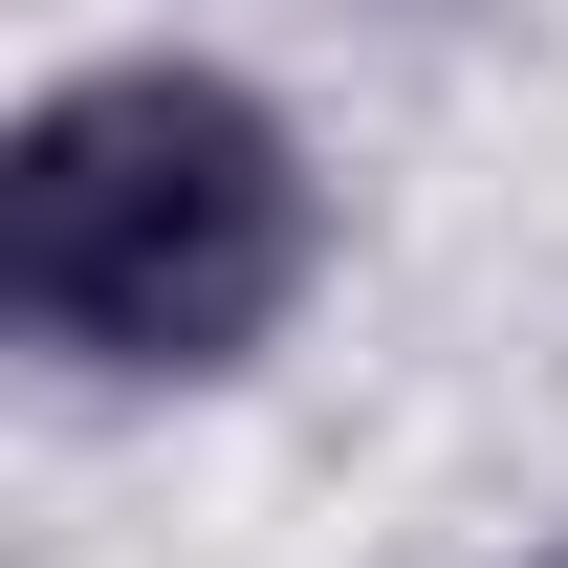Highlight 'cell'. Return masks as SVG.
Instances as JSON below:
<instances>
[{
    "instance_id": "1",
    "label": "cell",
    "mask_w": 568,
    "mask_h": 568,
    "mask_svg": "<svg viewBox=\"0 0 568 568\" xmlns=\"http://www.w3.org/2000/svg\"><path fill=\"white\" fill-rule=\"evenodd\" d=\"M306 263L328 197L241 67H67L0 132V306L88 372H241Z\"/></svg>"
},
{
    "instance_id": "2",
    "label": "cell",
    "mask_w": 568,
    "mask_h": 568,
    "mask_svg": "<svg viewBox=\"0 0 568 568\" xmlns=\"http://www.w3.org/2000/svg\"><path fill=\"white\" fill-rule=\"evenodd\" d=\"M525 568H568V525H547V547H525Z\"/></svg>"
}]
</instances>
